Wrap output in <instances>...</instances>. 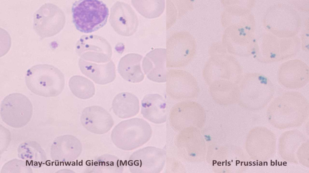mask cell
Listing matches in <instances>:
<instances>
[{"label":"cell","instance_id":"16","mask_svg":"<svg viewBox=\"0 0 309 173\" xmlns=\"http://www.w3.org/2000/svg\"><path fill=\"white\" fill-rule=\"evenodd\" d=\"M142 67L149 80L159 83L166 82V49L155 48L148 53L143 59Z\"/></svg>","mask_w":309,"mask_h":173},{"label":"cell","instance_id":"19","mask_svg":"<svg viewBox=\"0 0 309 173\" xmlns=\"http://www.w3.org/2000/svg\"><path fill=\"white\" fill-rule=\"evenodd\" d=\"M203 111L201 106L195 102L183 101L175 104L169 115L170 125L177 130L180 125L193 118L203 117Z\"/></svg>","mask_w":309,"mask_h":173},{"label":"cell","instance_id":"13","mask_svg":"<svg viewBox=\"0 0 309 173\" xmlns=\"http://www.w3.org/2000/svg\"><path fill=\"white\" fill-rule=\"evenodd\" d=\"M279 83L290 90L301 89L309 81V69L304 62L298 60L288 61L283 64L278 72Z\"/></svg>","mask_w":309,"mask_h":173},{"label":"cell","instance_id":"14","mask_svg":"<svg viewBox=\"0 0 309 173\" xmlns=\"http://www.w3.org/2000/svg\"><path fill=\"white\" fill-rule=\"evenodd\" d=\"M80 121L88 131L98 135L107 133L114 125V121L110 114L103 108L97 105L84 108L81 112Z\"/></svg>","mask_w":309,"mask_h":173},{"label":"cell","instance_id":"22","mask_svg":"<svg viewBox=\"0 0 309 173\" xmlns=\"http://www.w3.org/2000/svg\"><path fill=\"white\" fill-rule=\"evenodd\" d=\"M18 154L19 157L35 167H41L46 160L43 150L38 144L34 141L26 142L21 144L18 149Z\"/></svg>","mask_w":309,"mask_h":173},{"label":"cell","instance_id":"15","mask_svg":"<svg viewBox=\"0 0 309 173\" xmlns=\"http://www.w3.org/2000/svg\"><path fill=\"white\" fill-rule=\"evenodd\" d=\"M82 150L81 143L78 138L72 135H65L58 137L54 141L51 154L54 161L67 163L77 159Z\"/></svg>","mask_w":309,"mask_h":173},{"label":"cell","instance_id":"7","mask_svg":"<svg viewBox=\"0 0 309 173\" xmlns=\"http://www.w3.org/2000/svg\"><path fill=\"white\" fill-rule=\"evenodd\" d=\"M166 160L165 150L148 146L133 152L129 156L127 164L132 173H160L164 167Z\"/></svg>","mask_w":309,"mask_h":173},{"label":"cell","instance_id":"1","mask_svg":"<svg viewBox=\"0 0 309 173\" xmlns=\"http://www.w3.org/2000/svg\"><path fill=\"white\" fill-rule=\"evenodd\" d=\"M26 85L33 93L45 97L60 94L65 86L63 74L50 64H38L28 69L25 76Z\"/></svg>","mask_w":309,"mask_h":173},{"label":"cell","instance_id":"20","mask_svg":"<svg viewBox=\"0 0 309 173\" xmlns=\"http://www.w3.org/2000/svg\"><path fill=\"white\" fill-rule=\"evenodd\" d=\"M142 56L136 53H129L122 57L119 62L118 71L125 80L132 83L142 81L145 76L141 67Z\"/></svg>","mask_w":309,"mask_h":173},{"label":"cell","instance_id":"4","mask_svg":"<svg viewBox=\"0 0 309 173\" xmlns=\"http://www.w3.org/2000/svg\"><path fill=\"white\" fill-rule=\"evenodd\" d=\"M238 102L266 105L273 98L274 86L266 75L258 73L243 74L239 84Z\"/></svg>","mask_w":309,"mask_h":173},{"label":"cell","instance_id":"8","mask_svg":"<svg viewBox=\"0 0 309 173\" xmlns=\"http://www.w3.org/2000/svg\"><path fill=\"white\" fill-rule=\"evenodd\" d=\"M166 92L172 99L183 101L196 99L198 92L197 81L190 73L182 70L167 71Z\"/></svg>","mask_w":309,"mask_h":173},{"label":"cell","instance_id":"2","mask_svg":"<svg viewBox=\"0 0 309 173\" xmlns=\"http://www.w3.org/2000/svg\"><path fill=\"white\" fill-rule=\"evenodd\" d=\"M152 129L145 120L134 118L121 121L113 129L111 138L118 148L130 151L147 143L152 135Z\"/></svg>","mask_w":309,"mask_h":173},{"label":"cell","instance_id":"6","mask_svg":"<svg viewBox=\"0 0 309 173\" xmlns=\"http://www.w3.org/2000/svg\"><path fill=\"white\" fill-rule=\"evenodd\" d=\"M66 22L62 9L50 3L42 5L34 13L33 29L40 39L54 36L63 28Z\"/></svg>","mask_w":309,"mask_h":173},{"label":"cell","instance_id":"24","mask_svg":"<svg viewBox=\"0 0 309 173\" xmlns=\"http://www.w3.org/2000/svg\"><path fill=\"white\" fill-rule=\"evenodd\" d=\"M68 86L73 94L80 99H90L95 94V88L94 83L82 76H72L69 79Z\"/></svg>","mask_w":309,"mask_h":173},{"label":"cell","instance_id":"5","mask_svg":"<svg viewBox=\"0 0 309 173\" xmlns=\"http://www.w3.org/2000/svg\"><path fill=\"white\" fill-rule=\"evenodd\" d=\"M33 111L30 101L26 96L20 93L9 94L1 103L2 119L11 127L19 128L26 126L31 118Z\"/></svg>","mask_w":309,"mask_h":173},{"label":"cell","instance_id":"25","mask_svg":"<svg viewBox=\"0 0 309 173\" xmlns=\"http://www.w3.org/2000/svg\"><path fill=\"white\" fill-rule=\"evenodd\" d=\"M131 3L140 14L151 19L160 17L164 12L165 6L164 0H133Z\"/></svg>","mask_w":309,"mask_h":173},{"label":"cell","instance_id":"18","mask_svg":"<svg viewBox=\"0 0 309 173\" xmlns=\"http://www.w3.org/2000/svg\"><path fill=\"white\" fill-rule=\"evenodd\" d=\"M141 112L145 119L152 123H164L167 114L166 100L158 94H147L141 101Z\"/></svg>","mask_w":309,"mask_h":173},{"label":"cell","instance_id":"27","mask_svg":"<svg viewBox=\"0 0 309 173\" xmlns=\"http://www.w3.org/2000/svg\"><path fill=\"white\" fill-rule=\"evenodd\" d=\"M167 28L171 27L175 22L176 19V11L174 4L172 1H167Z\"/></svg>","mask_w":309,"mask_h":173},{"label":"cell","instance_id":"12","mask_svg":"<svg viewBox=\"0 0 309 173\" xmlns=\"http://www.w3.org/2000/svg\"><path fill=\"white\" fill-rule=\"evenodd\" d=\"M109 21L114 30L124 36H130L136 31L139 25L137 16L129 4L117 1L110 8Z\"/></svg>","mask_w":309,"mask_h":173},{"label":"cell","instance_id":"3","mask_svg":"<svg viewBox=\"0 0 309 173\" xmlns=\"http://www.w3.org/2000/svg\"><path fill=\"white\" fill-rule=\"evenodd\" d=\"M72 22L76 29L88 33L97 31L106 24L109 9L102 1H75L72 7Z\"/></svg>","mask_w":309,"mask_h":173},{"label":"cell","instance_id":"17","mask_svg":"<svg viewBox=\"0 0 309 173\" xmlns=\"http://www.w3.org/2000/svg\"><path fill=\"white\" fill-rule=\"evenodd\" d=\"M78 65L84 75L97 84L103 85L109 83L116 77L115 65L112 60L107 63H98L80 58Z\"/></svg>","mask_w":309,"mask_h":173},{"label":"cell","instance_id":"26","mask_svg":"<svg viewBox=\"0 0 309 173\" xmlns=\"http://www.w3.org/2000/svg\"><path fill=\"white\" fill-rule=\"evenodd\" d=\"M29 165L26 161L14 159L6 163L3 166L1 172H13L14 171H20L22 172H28L26 171H31L27 169L18 167L27 166Z\"/></svg>","mask_w":309,"mask_h":173},{"label":"cell","instance_id":"10","mask_svg":"<svg viewBox=\"0 0 309 173\" xmlns=\"http://www.w3.org/2000/svg\"><path fill=\"white\" fill-rule=\"evenodd\" d=\"M189 36L184 31L174 32L166 40V67L177 68L187 65L194 56Z\"/></svg>","mask_w":309,"mask_h":173},{"label":"cell","instance_id":"11","mask_svg":"<svg viewBox=\"0 0 309 173\" xmlns=\"http://www.w3.org/2000/svg\"><path fill=\"white\" fill-rule=\"evenodd\" d=\"M75 50L80 58L98 63L110 61L112 56L111 47L103 38L96 35H84L77 42Z\"/></svg>","mask_w":309,"mask_h":173},{"label":"cell","instance_id":"21","mask_svg":"<svg viewBox=\"0 0 309 173\" xmlns=\"http://www.w3.org/2000/svg\"><path fill=\"white\" fill-rule=\"evenodd\" d=\"M112 108L114 114L120 118L132 117L139 112V101L133 94L128 92L121 93L117 94L113 99Z\"/></svg>","mask_w":309,"mask_h":173},{"label":"cell","instance_id":"9","mask_svg":"<svg viewBox=\"0 0 309 173\" xmlns=\"http://www.w3.org/2000/svg\"><path fill=\"white\" fill-rule=\"evenodd\" d=\"M231 57H215L206 64L203 76L208 85L213 82H231L239 84L243 75L240 65Z\"/></svg>","mask_w":309,"mask_h":173},{"label":"cell","instance_id":"23","mask_svg":"<svg viewBox=\"0 0 309 173\" xmlns=\"http://www.w3.org/2000/svg\"><path fill=\"white\" fill-rule=\"evenodd\" d=\"M122 161L117 157L104 154L94 160L91 165V172L121 173L123 170Z\"/></svg>","mask_w":309,"mask_h":173}]
</instances>
